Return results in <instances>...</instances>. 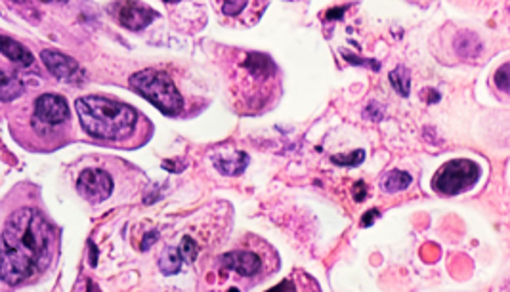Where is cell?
Segmentation results:
<instances>
[{
    "label": "cell",
    "instance_id": "7c38bea8",
    "mask_svg": "<svg viewBox=\"0 0 510 292\" xmlns=\"http://www.w3.org/2000/svg\"><path fill=\"white\" fill-rule=\"evenodd\" d=\"M455 50H457L459 58H463L466 61H474L482 54V40L476 33L463 31L455 38Z\"/></svg>",
    "mask_w": 510,
    "mask_h": 292
},
{
    "label": "cell",
    "instance_id": "9a60e30c",
    "mask_svg": "<svg viewBox=\"0 0 510 292\" xmlns=\"http://www.w3.org/2000/svg\"><path fill=\"white\" fill-rule=\"evenodd\" d=\"M23 84L17 76H10L6 73H2V86H0V99L2 102H12L15 97H19L23 94Z\"/></svg>",
    "mask_w": 510,
    "mask_h": 292
},
{
    "label": "cell",
    "instance_id": "e0dca14e",
    "mask_svg": "<svg viewBox=\"0 0 510 292\" xmlns=\"http://www.w3.org/2000/svg\"><path fill=\"white\" fill-rule=\"evenodd\" d=\"M245 65L251 69L254 75H272L275 71L274 63L270 61V58L266 56H262V54H251L247 61H245Z\"/></svg>",
    "mask_w": 510,
    "mask_h": 292
},
{
    "label": "cell",
    "instance_id": "d4e9b609",
    "mask_svg": "<svg viewBox=\"0 0 510 292\" xmlns=\"http://www.w3.org/2000/svg\"><path fill=\"white\" fill-rule=\"evenodd\" d=\"M377 218H379V210H369L365 216H363V222H361V224L371 225Z\"/></svg>",
    "mask_w": 510,
    "mask_h": 292
},
{
    "label": "cell",
    "instance_id": "ffe728a7",
    "mask_svg": "<svg viewBox=\"0 0 510 292\" xmlns=\"http://www.w3.org/2000/svg\"><path fill=\"white\" fill-rule=\"evenodd\" d=\"M180 252H182V258L186 260V262H193L195 258H197V243L195 241L191 239V237H183L182 241H180Z\"/></svg>",
    "mask_w": 510,
    "mask_h": 292
},
{
    "label": "cell",
    "instance_id": "4fadbf2b",
    "mask_svg": "<svg viewBox=\"0 0 510 292\" xmlns=\"http://www.w3.org/2000/svg\"><path fill=\"white\" fill-rule=\"evenodd\" d=\"M182 252H180V248H172L168 247L163 250V254H161V260H159V268L161 271L165 273V275H176L178 271L182 270Z\"/></svg>",
    "mask_w": 510,
    "mask_h": 292
},
{
    "label": "cell",
    "instance_id": "f546056e",
    "mask_svg": "<svg viewBox=\"0 0 510 292\" xmlns=\"http://www.w3.org/2000/svg\"><path fill=\"white\" fill-rule=\"evenodd\" d=\"M42 2H52V0H42Z\"/></svg>",
    "mask_w": 510,
    "mask_h": 292
},
{
    "label": "cell",
    "instance_id": "f1b7e54d",
    "mask_svg": "<svg viewBox=\"0 0 510 292\" xmlns=\"http://www.w3.org/2000/svg\"><path fill=\"white\" fill-rule=\"evenodd\" d=\"M14 2H19V4H23V2H25V0H14Z\"/></svg>",
    "mask_w": 510,
    "mask_h": 292
},
{
    "label": "cell",
    "instance_id": "ac0fdd59",
    "mask_svg": "<svg viewBox=\"0 0 510 292\" xmlns=\"http://www.w3.org/2000/svg\"><path fill=\"white\" fill-rule=\"evenodd\" d=\"M363 159H365V151H354V153H348V155H335L333 157V163L340 166H358L363 163Z\"/></svg>",
    "mask_w": 510,
    "mask_h": 292
},
{
    "label": "cell",
    "instance_id": "5bb4252c",
    "mask_svg": "<svg viewBox=\"0 0 510 292\" xmlns=\"http://www.w3.org/2000/svg\"><path fill=\"white\" fill-rule=\"evenodd\" d=\"M413 178L404 170H392L388 172V176L382 180V189L386 193H397V191H404L411 186Z\"/></svg>",
    "mask_w": 510,
    "mask_h": 292
},
{
    "label": "cell",
    "instance_id": "8fae6325",
    "mask_svg": "<svg viewBox=\"0 0 510 292\" xmlns=\"http://www.w3.org/2000/svg\"><path fill=\"white\" fill-rule=\"evenodd\" d=\"M0 50H2V54L6 56L8 60L22 65V67H31L33 65V54L23 44L15 42L14 38L2 35L0 37Z\"/></svg>",
    "mask_w": 510,
    "mask_h": 292
},
{
    "label": "cell",
    "instance_id": "5b68a950",
    "mask_svg": "<svg viewBox=\"0 0 510 292\" xmlns=\"http://www.w3.org/2000/svg\"><path fill=\"white\" fill-rule=\"evenodd\" d=\"M109 12L113 14L115 19L121 23L122 27L130 31L145 29L157 17L155 10L138 2V0H115L109 6Z\"/></svg>",
    "mask_w": 510,
    "mask_h": 292
},
{
    "label": "cell",
    "instance_id": "9c48e42d",
    "mask_svg": "<svg viewBox=\"0 0 510 292\" xmlns=\"http://www.w3.org/2000/svg\"><path fill=\"white\" fill-rule=\"evenodd\" d=\"M213 163L214 168L224 176H239L249 165V155L243 151H216Z\"/></svg>",
    "mask_w": 510,
    "mask_h": 292
},
{
    "label": "cell",
    "instance_id": "52a82bcc",
    "mask_svg": "<svg viewBox=\"0 0 510 292\" xmlns=\"http://www.w3.org/2000/svg\"><path fill=\"white\" fill-rule=\"evenodd\" d=\"M35 117L48 124H61L69 119V107L65 97L58 94H42L35 102Z\"/></svg>",
    "mask_w": 510,
    "mask_h": 292
},
{
    "label": "cell",
    "instance_id": "8992f818",
    "mask_svg": "<svg viewBox=\"0 0 510 292\" xmlns=\"http://www.w3.org/2000/svg\"><path fill=\"white\" fill-rule=\"evenodd\" d=\"M76 189L88 202H104L113 193V178L101 168H86L76 180Z\"/></svg>",
    "mask_w": 510,
    "mask_h": 292
},
{
    "label": "cell",
    "instance_id": "30bf717a",
    "mask_svg": "<svg viewBox=\"0 0 510 292\" xmlns=\"http://www.w3.org/2000/svg\"><path fill=\"white\" fill-rule=\"evenodd\" d=\"M222 263L231 271H237L239 275L251 277L260 270V258L249 250H236L229 254L222 256Z\"/></svg>",
    "mask_w": 510,
    "mask_h": 292
},
{
    "label": "cell",
    "instance_id": "277c9868",
    "mask_svg": "<svg viewBox=\"0 0 510 292\" xmlns=\"http://www.w3.org/2000/svg\"><path fill=\"white\" fill-rule=\"evenodd\" d=\"M480 180V166L468 159L450 161L436 172L432 188L442 195H459Z\"/></svg>",
    "mask_w": 510,
    "mask_h": 292
},
{
    "label": "cell",
    "instance_id": "4316f807",
    "mask_svg": "<svg viewBox=\"0 0 510 292\" xmlns=\"http://www.w3.org/2000/svg\"><path fill=\"white\" fill-rule=\"evenodd\" d=\"M281 289H293V283H290V281H283L281 285L274 286L272 291H281Z\"/></svg>",
    "mask_w": 510,
    "mask_h": 292
},
{
    "label": "cell",
    "instance_id": "3957f363",
    "mask_svg": "<svg viewBox=\"0 0 510 292\" xmlns=\"http://www.w3.org/2000/svg\"><path fill=\"white\" fill-rule=\"evenodd\" d=\"M130 86L165 115H178L183 109V97L172 79L155 69H144L130 76Z\"/></svg>",
    "mask_w": 510,
    "mask_h": 292
},
{
    "label": "cell",
    "instance_id": "7a4b0ae2",
    "mask_svg": "<svg viewBox=\"0 0 510 292\" xmlns=\"http://www.w3.org/2000/svg\"><path fill=\"white\" fill-rule=\"evenodd\" d=\"M83 128L94 138L119 142L129 138L138 124V113L126 104L104 96H84L75 102Z\"/></svg>",
    "mask_w": 510,
    "mask_h": 292
},
{
    "label": "cell",
    "instance_id": "484cf974",
    "mask_svg": "<svg viewBox=\"0 0 510 292\" xmlns=\"http://www.w3.org/2000/svg\"><path fill=\"white\" fill-rule=\"evenodd\" d=\"M344 10H346V8H338V10H331V12H329V14H327V17H329V19H335V17H340V14H343Z\"/></svg>",
    "mask_w": 510,
    "mask_h": 292
},
{
    "label": "cell",
    "instance_id": "7402d4cb",
    "mask_svg": "<svg viewBox=\"0 0 510 292\" xmlns=\"http://www.w3.org/2000/svg\"><path fill=\"white\" fill-rule=\"evenodd\" d=\"M363 117H365V119L375 120V122H379V120L384 117V109H382V105L375 104V102H373V104L367 105V109H365V113H363Z\"/></svg>",
    "mask_w": 510,
    "mask_h": 292
},
{
    "label": "cell",
    "instance_id": "44dd1931",
    "mask_svg": "<svg viewBox=\"0 0 510 292\" xmlns=\"http://www.w3.org/2000/svg\"><path fill=\"white\" fill-rule=\"evenodd\" d=\"M247 2H249V0H224L222 12H224V15L241 14L245 10V6H247Z\"/></svg>",
    "mask_w": 510,
    "mask_h": 292
},
{
    "label": "cell",
    "instance_id": "cb8c5ba5",
    "mask_svg": "<svg viewBox=\"0 0 510 292\" xmlns=\"http://www.w3.org/2000/svg\"><path fill=\"white\" fill-rule=\"evenodd\" d=\"M354 195H356V201H363V199H365L367 188H365V184H363V181H358V184H356Z\"/></svg>",
    "mask_w": 510,
    "mask_h": 292
},
{
    "label": "cell",
    "instance_id": "83f0119b",
    "mask_svg": "<svg viewBox=\"0 0 510 292\" xmlns=\"http://www.w3.org/2000/svg\"><path fill=\"white\" fill-rule=\"evenodd\" d=\"M165 2H180V0H165Z\"/></svg>",
    "mask_w": 510,
    "mask_h": 292
},
{
    "label": "cell",
    "instance_id": "ba28073f",
    "mask_svg": "<svg viewBox=\"0 0 510 292\" xmlns=\"http://www.w3.org/2000/svg\"><path fill=\"white\" fill-rule=\"evenodd\" d=\"M40 60L44 61L48 71L60 81H75V75L81 71L73 58H69V56L58 52V50H42Z\"/></svg>",
    "mask_w": 510,
    "mask_h": 292
},
{
    "label": "cell",
    "instance_id": "d6986e66",
    "mask_svg": "<svg viewBox=\"0 0 510 292\" xmlns=\"http://www.w3.org/2000/svg\"><path fill=\"white\" fill-rule=\"evenodd\" d=\"M495 86L501 92H510V63H504L497 69L495 75H493Z\"/></svg>",
    "mask_w": 510,
    "mask_h": 292
},
{
    "label": "cell",
    "instance_id": "2e32d148",
    "mask_svg": "<svg viewBox=\"0 0 510 292\" xmlns=\"http://www.w3.org/2000/svg\"><path fill=\"white\" fill-rule=\"evenodd\" d=\"M390 84L394 86V90L400 94V96H409V90H411V75L405 67H396L392 73H390Z\"/></svg>",
    "mask_w": 510,
    "mask_h": 292
},
{
    "label": "cell",
    "instance_id": "6da1fadb",
    "mask_svg": "<svg viewBox=\"0 0 510 292\" xmlns=\"http://www.w3.org/2000/svg\"><path fill=\"white\" fill-rule=\"evenodd\" d=\"M52 247V227L33 209L15 210L2 232L0 275L8 285H19L44 270Z\"/></svg>",
    "mask_w": 510,
    "mask_h": 292
},
{
    "label": "cell",
    "instance_id": "603a6c76",
    "mask_svg": "<svg viewBox=\"0 0 510 292\" xmlns=\"http://www.w3.org/2000/svg\"><path fill=\"white\" fill-rule=\"evenodd\" d=\"M157 237H159V233H157V232L147 233V235L144 237V241H142V250H147V248L151 247V243H155V241H157Z\"/></svg>",
    "mask_w": 510,
    "mask_h": 292
}]
</instances>
